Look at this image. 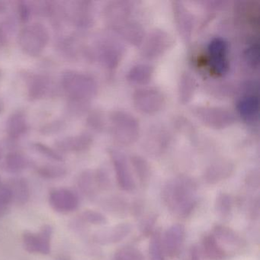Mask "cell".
Segmentation results:
<instances>
[{
    "mask_svg": "<svg viewBox=\"0 0 260 260\" xmlns=\"http://www.w3.org/2000/svg\"><path fill=\"white\" fill-rule=\"evenodd\" d=\"M198 187L191 178L177 176L167 182L162 191L164 203L173 215L188 217L197 204Z\"/></svg>",
    "mask_w": 260,
    "mask_h": 260,
    "instance_id": "1",
    "label": "cell"
},
{
    "mask_svg": "<svg viewBox=\"0 0 260 260\" xmlns=\"http://www.w3.org/2000/svg\"><path fill=\"white\" fill-rule=\"evenodd\" d=\"M109 130L117 144L128 147L139 138L141 127L138 120L127 111L113 110L109 115Z\"/></svg>",
    "mask_w": 260,
    "mask_h": 260,
    "instance_id": "2",
    "label": "cell"
},
{
    "mask_svg": "<svg viewBox=\"0 0 260 260\" xmlns=\"http://www.w3.org/2000/svg\"><path fill=\"white\" fill-rule=\"evenodd\" d=\"M62 86L71 100L89 102L96 95V82L91 76L75 71H68L63 74Z\"/></svg>",
    "mask_w": 260,
    "mask_h": 260,
    "instance_id": "3",
    "label": "cell"
},
{
    "mask_svg": "<svg viewBox=\"0 0 260 260\" xmlns=\"http://www.w3.org/2000/svg\"><path fill=\"white\" fill-rule=\"evenodd\" d=\"M132 103L140 113L154 115L165 108L167 98L159 88L146 86L135 91L132 95Z\"/></svg>",
    "mask_w": 260,
    "mask_h": 260,
    "instance_id": "4",
    "label": "cell"
},
{
    "mask_svg": "<svg viewBox=\"0 0 260 260\" xmlns=\"http://www.w3.org/2000/svg\"><path fill=\"white\" fill-rule=\"evenodd\" d=\"M191 112L202 124L214 130L231 127L237 120L231 111L220 106H198L192 108Z\"/></svg>",
    "mask_w": 260,
    "mask_h": 260,
    "instance_id": "5",
    "label": "cell"
},
{
    "mask_svg": "<svg viewBox=\"0 0 260 260\" xmlns=\"http://www.w3.org/2000/svg\"><path fill=\"white\" fill-rule=\"evenodd\" d=\"M173 36L162 28H154L145 35L141 44V54L147 60H155L165 54L174 45Z\"/></svg>",
    "mask_w": 260,
    "mask_h": 260,
    "instance_id": "6",
    "label": "cell"
},
{
    "mask_svg": "<svg viewBox=\"0 0 260 260\" xmlns=\"http://www.w3.org/2000/svg\"><path fill=\"white\" fill-rule=\"evenodd\" d=\"M49 40L48 30L41 23L24 28L18 37V42L24 52L33 57L40 55Z\"/></svg>",
    "mask_w": 260,
    "mask_h": 260,
    "instance_id": "7",
    "label": "cell"
},
{
    "mask_svg": "<svg viewBox=\"0 0 260 260\" xmlns=\"http://www.w3.org/2000/svg\"><path fill=\"white\" fill-rule=\"evenodd\" d=\"M124 54L125 48L118 37L104 36L99 42V60L109 71H113L118 68Z\"/></svg>",
    "mask_w": 260,
    "mask_h": 260,
    "instance_id": "8",
    "label": "cell"
},
{
    "mask_svg": "<svg viewBox=\"0 0 260 260\" xmlns=\"http://www.w3.org/2000/svg\"><path fill=\"white\" fill-rule=\"evenodd\" d=\"M207 49L211 71L219 77L228 74L230 68L228 42L222 38H214L210 41Z\"/></svg>",
    "mask_w": 260,
    "mask_h": 260,
    "instance_id": "9",
    "label": "cell"
},
{
    "mask_svg": "<svg viewBox=\"0 0 260 260\" xmlns=\"http://www.w3.org/2000/svg\"><path fill=\"white\" fill-rule=\"evenodd\" d=\"M109 153L115 170L118 186L124 191H134L136 184L131 170L130 162L125 155L115 149H110Z\"/></svg>",
    "mask_w": 260,
    "mask_h": 260,
    "instance_id": "10",
    "label": "cell"
},
{
    "mask_svg": "<svg viewBox=\"0 0 260 260\" xmlns=\"http://www.w3.org/2000/svg\"><path fill=\"white\" fill-rule=\"evenodd\" d=\"M172 8L178 33L185 43H188L191 40L194 31V16L182 3L173 2Z\"/></svg>",
    "mask_w": 260,
    "mask_h": 260,
    "instance_id": "11",
    "label": "cell"
},
{
    "mask_svg": "<svg viewBox=\"0 0 260 260\" xmlns=\"http://www.w3.org/2000/svg\"><path fill=\"white\" fill-rule=\"evenodd\" d=\"M246 92L237 102V112L244 121L254 122L258 119L259 112L258 88L249 86Z\"/></svg>",
    "mask_w": 260,
    "mask_h": 260,
    "instance_id": "12",
    "label": "cell"
},
{
    "mask_svg": "<svg viewBox=\"0 0 260 260\" xmlns=\"http://www.w3.org/2000/svg\"><path fill=\"white\" fill-rule=\"evenodd\" d=\"M185 231L183 225L175 223L167 229L162 240L164 253L171 258L179 256L185 241Z\"/></svg>",
    "mask_w": 260,
    "mask_h": 260,
    "instance_id": "13",
    "label": "cell"
},
{
    "mask_svg": "<svg viewBox=\"0 0 260 260\" xmlns=\"http://www.w3.org/2000/svg\"><path fill=\"white\" fill-rule=\"evenodd\" d=\"M52 228L48 225L43 226L39 234L26 232L23 235V245L28 252L32 253L48 254L51 251Z\"/></svg>",
    "mask_w": 260,
    "mask_h": 260,
    "instance_id": "14",
    "label": "cell"
},
{
    "mask_svg": "<svg viewBox=\"0 0 260 260\" xmlns=\"http://www.w3.org/2000/svg\"><path fill=\"white\" fill-rule=\"evenodd\" d=\"M234 169V164L229 159H217L207 167L203 175L204 180L208 185H215L231 177Z\"/></svg>",
    "mask_w": 260,
    "mask_h": 260,
    "instance_id": "15",
    "label": "cell"
},
{
    "mask_svg": "<svg viewBox=\"0 0 260 260\" xmlns=\"http://www.w3.org/2000/svg\"><path fill=\"white\" fill-rule=\"evenodd\" d=\"M170 132L162 127H153L150 129L145 140V147L149 152L154 154L164 153L171 144Z\"/></svg>",
    "mask_w": 260,
    "mask_h": 260,
    "instance_id": "16",
    "label": "cell"
},
{
    "mask_svg": "<svg viewBox=\"0 0 260 260\" xmlns=\"http://www.w3.org/2000/svg\"><path fill=\"white\" fill-rule=\"evenodd\" d=\"M132 231L129 223H121L112 228H106L95 234V240L100 244L107 245L119 243L127 237Z\"/></svg>",
    "mask_w": 260,
    "mask_h": 260,
    "instance_id": "17",
    "label": "cell"
},
{
    "mask_svg": "<svg viewBox=\"0 0 260 260\" xmlns=\"http://www.w3.org/2000/svg\"><path fill=\"white\" fill-rule=\"evenodd\" d=\"M49 202L54 210L60 212L74 211L79 204L77 196L68 189L54 190L50 194Z\"/></svg>",
    "mask_w": 260,
    "mask_h": 260,
    "instance_id": "18",
    "label": "cell"
},
{
    "mask_svg": "<svg viewBox=\"0 0 260 260\" xmlns=\"http://www.w3.org/2000/svg\"><path fill=\"white\" fill-rule=\"evenodd\" d=\"M153 74L154 68L150 63H137L127 71L126 80L130 84L143 87L151 81Z\"/></svg>",
    "mask_w": 260,
    "mask_h": 260,
    "instance_id": "19",
    "label": "cell"
},
{
    "mask_svg": "<svg viewBox=\"0 0 260 260\" xmlns=\"http://www.w3.org/2000/svg\"><path fill=\"white\" fill-rule=\"evenodd\" d=\"M92 137L89 134H82L71 138H65L56 143L61 151L82 152L88 150L92 145Z\"/></svg>",
    "mask_w": 260,
    "mask_h": 260,
    "instance_id": "20",
    "label": "cell"
},
{
    "mask_svg": "<svg viewBox=\"0 0 260 260\" xmlns=\"http://www.w3.org/2000/svg\"><path fill=\"white\" fill-rule=\"evenodd\" d=\"M196 89L197 83L194 77L190 73H182L178 83V97L179 103L182 105L189 103L194 97Z\"/></svg>",
    "mask_w": 260,
    "mask_h": 260,
    "instance_id": "21",
    "label": "cell"
},
{
    "mask_svg": "<svg viewBox=\"0 0 260 260\" xmlns=\"http://www.w3.org/2000/svg\"><path fill=\"white\" fill-rule=\"evenodd\" d=\"M213 235L217 240H220L224 244L234 248L244 246L245 241L236 231L228 226L217 225L214 226Z\"/></svg>",
    "mask_w": 260,
    "mask_h": 260,
    "instance_id": "22",
    "label": "cell"
},
{
    "mask_svg": "<svg viewBox=\"0 0 260 260\" xmlns=\"http://www.w3.org/2000/svg\"><path fill=\"white\" fill-rule=\"evenodd\" d=\"M202 251L209 260H223L226 258V251L220 246L213 234L205 236L202 240Z\"/></svg>",
    "mask_w": 260,
    "mask_h": 260,
    "instance_id": "23",
    "label": "cell"
},
{
    "mask_svg": "<svg viewBox=\"0 0 260 260\" xmlns=\"http://www.w3.org/2000/svg\"><path fill=\"white\" fill-rule=\"evenodd\" d=\"M129 162L141 185L146 186L151 176V169L148 162L139 155H133L131 156Z\"/></svg>",
    "mask_w": 260,
    "mask_h": 260,
    "instance_id": "24",
    "label": "cell"
},
{
    "mask_svg": "<svg viewBox=\"0 0 260 260\" xmlns=\"http://www.w3.org/2000/svg\"><path fill=\"white\" fill-rule=\"evenodd\" d=\"M49 86V82L45 77L31 75L28 79V97L31 100L42 99L46 95Z\"/></svg>",
    "mask_w": 260,
    "mask_h": 260,
    "instance_id": "25",
    "label": "cell"
},
{
    "mask_svg": "<svg viewBox=\"0 0 260 260\" xmlns=\"http://www.w3.org/2000/svg\"><path fill=\"white\" fill-rule=\"evenodd\" d=\"M73 18L76 23L80 26L89 27L92 25L93 17H92L91 3H77L74 13H73Z\"/></svg>",
    "mask_w": 260,
    "mask_h": 260,
    "instance_id": "26",
    "label": "cell"
},
{
    "mask_svg": "<svg viewBox=\"0 0 260 260\" xmlns=\"http://www.w3.org/2000/svg\"><path fill=\"white\" fill-rule=\"evenodd\" d=\"M27 128L26 120L22 113L13 114L7 121V133L14 139L23 135L26 132Z\"/></svg>",
    "mask_w": 260,
    "mask_h": 260,
    "instance_id": "27",
    "label": "cell"
},
{
    "mask_svg": "<svg viewBox=\"0 0 260 260\" xmlns=\"http://www.w3.org/2000/svg\"><path fill=\"white\" fill-rule=\"evenodd\" d=\"M7 188L11 191L13 200L19 203H25L28 199V188L24 179H15Z\"/></svg>",
    "mask_w": 260,
    "mask_h": 260,
    "instance_id": "28",
    "label": "cell"
},
{
    "mask_svg": "<svg viewBox=\"0 0 260 260\" xmlns=\"http://www.w3.org/2000/svg\"><path fill=\"white\" fill-rule=\"evenodd\" d=\"M149 258L150 260H166L161 234L158 231L152 234L150 238L149 243Z\"/></svg>",
    "mask_w": 260,
    "mask_h": 260,
    "instance_id": "29",
    "label": "cell"
},
{
    "mask_svg": "<svg viewBox=\"0 0 260 260\" xmlns=\"http://www.w3.org/2000/svg\"><path fill=\"white\" fill-rule=\"evenodd\" d=\"M233 208L232 198L226 193H220L216 199L215 209L217 214L223 218L229 217Z\"/></svg>",
    "mask_w": 260,
    "mask_h": 260,
    "instance_id": "30",
    "label": "cell"
},
{
    "mask_svg": "<svg viewBox=\"0 0 260 260\" xmlns=\"http://www.w3.org/2000/svg\"><path fill=\"white\" fill-rule=\"evenodd\" d=\"M4 166L8 171L19 172L25 168L27 160L25 156L21 153H9L6 157Z\"/></svg>",
    "mask_w": 260,
    "mask_h": 260,
    "instance_id": "31",
    "label": "cell"
},
{
    "mask_svg": "<svg viewBox=\"0 0 260 260\" xmlns=\"http://www.w3.org/2000/svg\"><path fill=\"white\" fill-rule=\"evenodd\" d=\"M259 42L254 41L244 51L245 60L252 69H256L259 64Z\"/></svg>",
    "mask_w": 260,
    "mask_h": 260,
    "instance_id": "32",
    "label": "cell"
},
{
    "mask_svg": "<svg viewBox=\"0 0 260 260\" xmlns=\"http://www.w3.org/2000/svg\"><path fill=\"white\" fill-rule=\"evenodd\" d=\"M114 260H144V257L137 248L124 246L115 252Z\"/></svg>",
    "mask_w": 260,
    "mask_h": 260,
    "instance_id": "33",
    "label": "cell"
},
{
    "mask_svg": "<svg viewBox=\"0 0 260 260\" xmlns=\"http://www.w3.org/2000/svg\"><path fill=\"white\" fill-rule=\"evenodd\" d=\"M80 188L87 194H92L95 188H99L95 173L87 171L82 175L80 180Z\"/></svg>",
    "mask_w": 260,
    "mask_h": 260,
    "instance_id": "34",
    "label": "cell"
},
{
    "mask_svg": "<svg viewBox=\"0 0 260 260\" xmlns=\"http://www.w3.org/2000/svg\"><path fill=\"white\" fill-rule=\"evenodd\" d=\"M38 172L43 177L51 178V179L60 177L66 173V170L63 167H57V166H45L41 167Z\"/></svg>",
    "mask_w": 260,
    "mask_h": 260,
    "instance_id": "35",
    "label": "cell"
},
{
    "mask_svg": "<svg viewBox=\"0 0 260 260\" xmlns=\"http://www.w3.org/2000/svg\"><path fill=\"white\" fill-rule=\"evenodd\" d=\"M13 202V196L7 186H0V217L5 214Z\"/></svg>",
    "mask_w": 260,
    "mask_h": 260,
    "instance_id": "36",
    "label": "cell"
},
{
    "mask_svg": "<svg viewBox=\"0 0 260 260\" xmlns=\"http://www.w3.org/2000/svg\"><path fill=\"white\" fill-rule=\"evenodd\" d=\"M82 217L85 221L92 224H105L107 222V219L103 214L97 211H91V210L84 211L82 214Z\"/></svg>",
    "mask_w": 260,
    "mask_h": 260,
    "instance_id": "37",
    "label": "cell"
},
{
    "mask_svg": "<svg viewBox=\"0 0 260 260\" xmlns=\"http://www.w3.org/2000/svg\"><path fill=\"white\" fill-rule=\"evenodd\" d=\"M87 123L91 128L97 132H101L104 128V119L101 112H92L88 117Z\"/></svg>",
    "mask_w": 260,
    "mask_h": 260,
    "instance_id": "38",
    "label": "cell"
},
{
    "mask_svg": "<svg viewBox=\"0 0 260 260\" xmlns=\"http://www.w3.org/2000/svg\"><path fill=\"white\" fill-rule=\"evenodd\" d=\"M35 147L38 151L40 152L42 154L45 155L47 157L51 158V159L57 161H61L63 159L61 155L59 154L55 150H53L52 148H50L49 147L45 145V144L38 143V144H35Z\"/></svg>",
    "mask_w": 260,
    "mask_h": 260,
    "instance_id": "39",
    "label": "cell"
},
{
    "mask_svg": "<svg viewBox=\"0 0 260 260\" xmlns=\"http://www.w3.org/2000/svg\"><path fill=\"white\" fill-rule=\"evenodd\" d=\"M18 11H19V16L21 21L26 22L29 19L30 13H31L29 6L27 5L26 3L21 1L18 5Z\"/></svg>",
    "mask_w": 260,
    "mask_h": 260,
    "instance_id": "40",
    "label": "cell"
},
{
    "mask_svg": "<svg viewBox=\"0 0 260 260\" xmlns=\"http://www.w3.org/2000/svg\"><path fill=\"white\" fill-rule=\"evenodd\" d=\"M188 260H200L199 256V249L196 246H192L190 249L189 258Z\"/></svg>",
    "mask_w": 260,
    "mask_h": 260,
    "instance_id": "41",
    "label": "cell"
},
{
    "mask_svg": "<svg viewBox=\"0 0 260 260\" xmlns=\"http://www.w3.org/2000/svg\"><path fill=\"white\" fill-rule=\"evenodd\" d=\"M60 128V126L59 125L58 123H53V124H50L48 127L43 128V132H45V133H51V132H57V131Z\"/></svg>",
    "mask_w": 260,
    "mask_h": 260,
    "instance_id": "42",
    "label": "cell"
},
{
    "mask_svg": "<svg viewBox=\"0 0 260 260\" xmlns=\"http://www.w3.org/2000/svg\"><path fill=\"white\" fill-rule=\"evenodd\" d=\"M6 7L5 5H4V3L0 2V13H2V12H4V10H5Z\"/></svg>",
    "mask_w": 260,
    "mask_h": 260,
    "instance_id": "43",
    "label": "cell"
},
{
    "mask_svg": "<svg viewBox=\"0 0 260 260\" xmlns=\"http://www.w3.org/2000/svg\"><path fill=\"white\" fill-rule=\"evenodd\" d=\"M3 109H4V103L2 100H0V113L3 112Z\"/></svg>",
    "mask_w": 260,
    "mask_h": 260,
    "instance_id": "44",
    "label": "cell"
},
{
    "mask_svg": "<svg viewBox=\"0 0 260 260\" xmlns=\"http://www.w3.org/2000/svg\"><path fill=\"white\" fill-rule=\"evenodd\" d=\"M0 158H1V153H0Z\"/></svg>",
    "mask_w": 260,
    "mask_h": 260,
    "instance_id": "45",
    "label": "cell"
}]
</instances>
